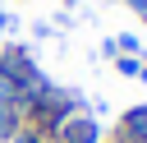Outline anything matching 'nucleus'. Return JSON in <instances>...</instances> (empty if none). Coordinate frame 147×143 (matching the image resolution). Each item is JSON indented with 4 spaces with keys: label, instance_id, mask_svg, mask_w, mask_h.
<instances>
[{
    "label": "nucleus",
    "instance_id": "nucleus-1",
    "mask_svg": "<svg viewBox=\"0 0 147 143\" xmlns=\"http://www.w3.org/2000/svg\"><path fill=\"white\" fill-rule=\"evenodd\" d=\"M46 138H51V143H101V125H96L92 115H69V120L55 125Z\"/></svg>",
    "mask_w": 147,
    "mask_h": 143
},
{
    "label": "nucleus",
    "instance_id": "nucleus-2",
    "mask_svg": "<svg viewBox=\"0 0 147 143\" xmlns=\"http://www.w3.org/2000/svg\"><path fill=\"white\" fill-rule=\"evenodd\" d=\"M115 143H147V101H142V106H129V111L119 115Z\"/></svg>",
    "mask_w": 147,
    "mask_h": 143
},
{
    "label": "nucleus",
    "instance_id": "nucleus-3",
    "mask_svg": "<svg viewBox=\"0 0 147 143\" xmlns=\"http://www.w3.org/2000/svg\"><path fill=\"white\" fill-rule=\"evenodd\" d=\"M18 129H23V115H18V106H0V143H9Z\"/></svg>",
    "mask_w": 147,
    "mask_h": 143
},
{
    "label": "nucleus",
    "instance_id": "nucleus-4",
    "mask_svg": "<svg viewBox=\"0 0 147 143\" xmlns=\"http://www.w3.org/2000/svg\"><path fill=\"white\" fill-rule=\"evenodd\" d=\"M115 69H119L124 78H138V69H142V60H138V55H115Z\"/></svg>",
    "mask_w": 147,
    "mask_h": 143
},
{
    "label": "nucleus",
    "instance_id": "nucleus-5",
    "mask_svg": "<svg viewBox=\"0 0 147 143\" xmlns=\"http://www.w3.org/2000/svg\"><path fill=\"white\" fill-rule=\"evenodd\" d=\"M9 143H46V138H41V134H37V129H18V134H14V138H9Z\"/></svg>",
    "mask_w": 147,
    "mask_h": 143
},
{
    "label": "nucleus",
    "instance_id": "nucleus-6",
    "mask_svg": "<svg viewBox=\"0 0 147 143\" xmlns=\"http://www.w3.org/2000/svg\"><path fill=\"white\" fill-rule=\"evenodd\" d=\"M129 9H138V14H147V0H124Z\"/></svg>",
    "mask_w": 147,
    "mask_h": 143
},
{
    "label": "nucleus",
    "instance_id": "nucleus-7",
    "mask_svg": "<svg viewBox=\"0 0 147 143\" xmlns=\"http://www.w3.org/2000/svg\"><path fill=\"white\" fill-rule=\"evenodd\" d=\"M138 83H147V60H142V69H138Z\"/></svg>",
    "mask_w": 147,
    "mask_h": 143
},
{
    "label": "nucleus",
    "instance_id": "nucleus-8",
    "mask_svg": "<svg viewBox=\"0 0 147 143\" xmlns=\"http://www.w3.org/2000/svg\"><path fill=\"white\" fill-rule=\"evenodd\" d=\"M5 28H9V18H5V14H0V32H5Z\"/></svg>",
    "mask_w": 147,
    "mask_h": 143
},
{
    "label": "nucleus",
    "instance_id": "nucleus-9",
    "mask_svg": "<svg viewBox=\"0 0 147 143\" xmlns=\"http://www.w3.org/2000/svg\"><path fill=\"white\" fill-rule=\"evenodd\" d=\"M69 5H74V0H69Z\"/></svg>",
    "mask_w": 147,
    "mask_h": 143
}]
</instances>
